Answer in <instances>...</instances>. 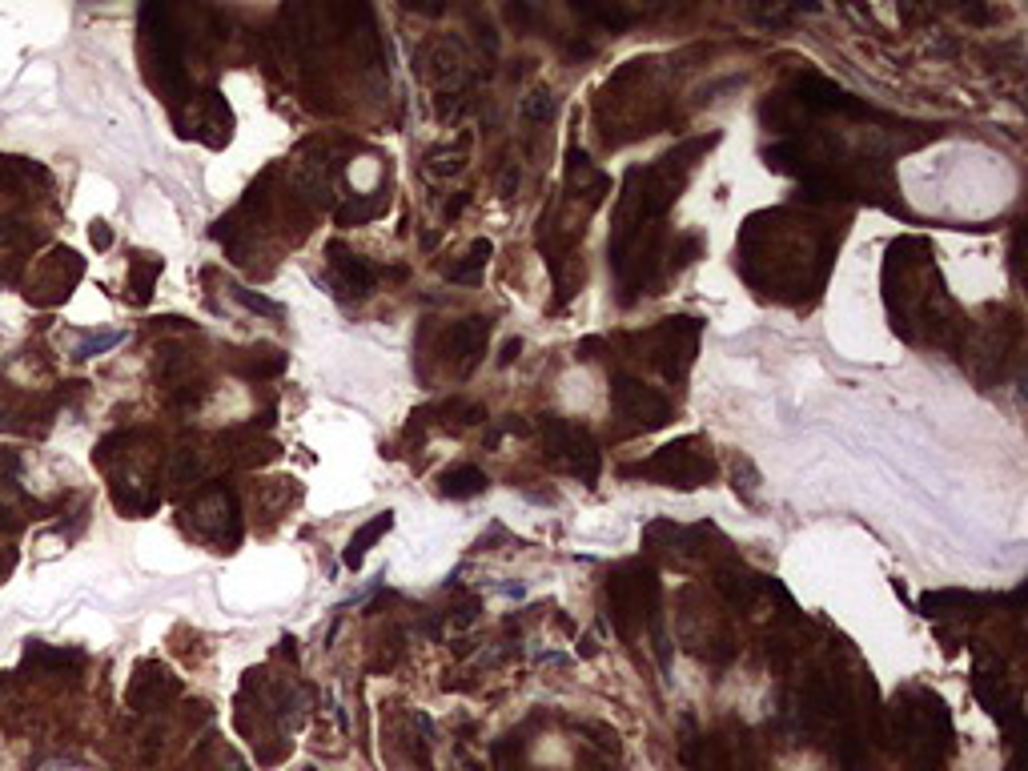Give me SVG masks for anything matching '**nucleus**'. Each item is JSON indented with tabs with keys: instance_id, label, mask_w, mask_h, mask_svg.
I'll return each instance as SVG.
<instances>
[{
	"instance_id": "f257e3e1",
	"label": "nucleus",
	"mask_w": 1028,
	"mask_h": 771,
	"mask_svg": "<svg viewBox=\"0 0 1028 771\" xmlns=\"http://www.w3.org/2000/svg\"><path fill=\"white\" fill-rule=\"evenodd\" d=\"M623 474H655V478H663L667 486L695 490V486H703V482L715 474V466H711V454L703 450L699 438H679V442L663 446L651 462L623 466Z\"/></svg>"
},
{
	"instance_id": "f03ea898",
	"label": "nucleus",
	"mask_w": 1028,
	"mask_h": 771,
	"mask_svg": "<svg viewBox=\"0 0 1028 771\" xmlns=\"http://www.w3.org/2000/svg\"><path fill=\"white\" fill-rule=\"evenodd\" d=\"M539 430H543V442H547V454H551V458L567 462L583 482H595V478H599V466H603V462H599V446H595V438H591L587 430L563 422L559 414H543Z\"/></svg>"
},
{
	"instance_id": "7ed1b4c3",
	"label": "nucleus",
	"mask_w": 1028,
	"mask_h": 771,
	"mask_svg": "<svg viewBox=\"0 0 1028 771\" xmlns=\"http://www.w3.org/2000/svg\"><path fill=\"white\" fill-rule=\"evenodd\" d=\"M611 406L643 430H659V426L671 422V402L663 394H655L651 386H643L639 378H631V374L611 378Z\"/></svg>"
},
{
	"instance_id": "20e7f679",
	"label": "nucleus",
	"mask_w": 1028,
	"mask_h": 771,
	"mask_svg": "<svg viewBox=\"0 0 1028 771\" xmlns=\"http://www.w3.org/2000/svg\"><path fill=\"white\" fill-rule=\"evenodd\" d=\"M169 695H177V675H173L165 663H141L137 675L129 679L125 703H129L133 711H153V707H161Z\"/></svg>"
},
{
	"instance_id": "39448f33",
	"label": "nucleus",
	"mask_w": 1028,
	"mask_h": 771,
	"mask_svg": "<svg viewBox=\"0 0 1028 771\" xmlns=\"http://www.w3.org/2000/svg\"><path fill=\"white\" fill-rule=\"evenodd\" d=\"M330 262H334V270L342 274V286H346V290H354V294H370V286L382 278V270H378V266H370L366 257L346 253L338 241H330Z\"/></svg>"
},
{
	"instance_id": "423d86ee",
	"label": "nucleus",
	"mask_w": 1028,
	"mask_h": 771,
	"mask_svg": "<svg viewBox=\"0 0 1028 771\" xmlns=\"http://www.w3.org/2000/svg\"><path fill=\"white\" fill-rule=\"evenodd\" d=\"M800 101L804 105H812V109H840V113H868L852 93H844V89H836L832 81H820V77H804L800 81Z\"/></svg>"
},
{
	"instance_id": "0eeeda50",
	"label": "nucleus",
	"mask_w": 1028,
	"mask_h": 771,
	"mask_svg": "<svg viewBox=\"0 0 1028 771\" xmlns=\"http://www.w3.org/2000/svg\"><path fill=\"white\" fill-rule=\"evenodd\" d=\"M486 338H490V322H486V318H462V322L450 330L446 346H450L454 358H462L466 370H470V366L478 362V354L486 350Z\"/></svg>"
},
{
	"instance_id": "6e6552de",
	"label": "nucleus",
	"mask_w": 1028,
	"mask_h": 771,
	"mask_svg": "<svg viewBox=\"0 0 1028 771\" xmlns=\"http://www.w3.org/2000/svg\"><path fill=\"white\" fill-rule=\"evenodd\" d=\"M490 253H494V245H490L486 237H474L470 249L462 253V262L446 266V278H450V282H462V286H478V282H482V270H486V262H490Z\"/></svg>"
},
{
	"instance_id": "1a4fd4ad",
	"label": "nucleus",
	"mask_w": 1028,
	"mask_h": 771,
	"mask_svg": "<svg viewBox=\"0 0 1028 771\" xmlns=\"http://www.w3.org/2000/svg\"><path fill=\"white\" fill-rule=\"evenodd\" d=\"M972 607H980L976 595H964V591H932L920 599V611L928 619H944V615H976Z\"/></svg>"
},
{
	"instance_id": "9d476101",
	"label": "nucleus",
	"mask_w": 1028,
	"mask_h": 771,
	"mask_svg": "<svg viewBox=\"0 0 1028 771\" xmlns=\"http://www.w3.org/2000/svg\"><path fill=\"white\" fill-rule=\"evenodd\" d=\"M390 527H394V514H390V510H386V514H378V519H370V523L350 539V547H346V555H342V559H346V567H362L366 551H370V547H374Z\"/></svg>"
},
{
	"instance_id": "9b49d317",
	"label": "nucleus",
	"mask_w": 1028,
	"mask_h": 771,
	"mask_svg": "<svg viewBox=\"0 0 1028 771\" xmlns=\"http://www.w3.org/2000/svg\"><path fill=\"white\" fill-rule=\"evenodd\" d=\"M486 490V474L478 466H454L442 474V494L446 498H474Z\"/></svg>"
},
{
	"instance_id": "f8f14e48",
	"label": "nucleus",
	"mask_w": 1028,
	"mask_h": 771,
	"mask_svg": "<svg viewBox=\"0 0 1028 771\" xmlns=\"http://www.w3.org/2000/svg\"><path fill=\"white\" fill-rule=\"evenodd\" d=\"M715 587L727 595V603H735V607H747V603L755 599V591H759V579H751L747 571H719Z\"/></svg>"
},
{
	"instance_id": "ddd939ff",
	"label": "nucleus",
	"mask_w": 1028,
	"mask_h": 771,
	"mask_svg": "<svg viewBox=\"0 0 1028 771\" xmlns=\"http://www.w3.org/2000/svg\"><path fill=\"white\" fill-rule=\"evenodd\" d=\"M25 659H29L33 667H45V671H73V667H81V655H77V651H53V647H45V643H33V647L25 651Z\"/></svg>"
},
{
	"instance_id": "4468645a",
	"label": "nucleus",
	"mask_w": 1028,
	"mask_h": 771,
	"mask_svg": "<svg viewBox=\"0 0 1028 771\" xmlns=\"http://www.w3.org/2000/svg\"><path fill=\"white\" fill-rule=\"evenodd\" d=\"M462 153H466V137H458V145H454V149H434V153L426 157V169H430L434 177L458 173V169H462Z\"/></svg>"
},
{
	"instance_id": "2eb2a0df",
	"label": "nucleus",
	"mask_w": 1028,
	"mask_h": 771,
	"mask_svg": "<svg viewBox=\"0 0 1028 771\" xmlns=\"http://www.w3.org/2000/svg\"><path fill=\"white\" fill-rule=\"evenodd\" d=\"M575 13H579V17H587V21H595V25H607V29H627V25H631V13H623V9H591V5H575Z\"/></svg>"
},
{
	"instance_id": "dca6fc26",
	"label": "nucleus",
	"mask_w": 1028,
	"mask_h": 771,
	"mask_svg": "<svg viewBox=\"0 0 1028 771\" xmlns=\"http://www.w3.org/2000/svg\"><path fill=\"white\" fill-rule=\"evenodd\" d=\"M551 113H555V93H551V89H535V93L523 101V117L535 121V125L547 121Z\"/></svg>"
},
{
	"instance_id": "f3484780",
	"label": "nucleus",
	"mask_w": 1028,
	"mask_h": 771,
	"mask_svg": "<svg viewBox=\"0 0 1028 771\" xmlns=\"http://www.w3.org/2000/svg\"><path fill=\"white\" fill-rule=\"evenodd\" d=\"M233 294H237V302H241V306H249L253 314H270V318H282V314H286L278 302H270V298H262V294H249V290H241V286H237Z\"/></svg>"
},
{
	"instance_id": "a211bd4d",
	"label": "nucleus",
	"mask_w": 1028,
	"mask_h": 771,
	"mask_svg": "<svg viewBox=\"0 0 1028 771\" xmlns=\"http://www.w3.org/2000/svg\"><path fill=\"white\" fill-rule=\"evenodd\" d=\"M157 270H161V262L153 257V262H145L141 270H137V286H133V298L137 302H149V290H153V278H157Z\"/></svg>"
},
{
	"instance_id": "6ab92c4d",
	"label": "nucleus",
	"mask_w": 1028,
	"mask_h": 771,
	"mask_svg": "<svg viewBox=\"0 0 1028 771\" xmlns=\"http://www.w3.org/2000/svg\"><path fill=\"white\" fill-rule=\"evenodd\" d=\"M193 470H197V454H193V450H181L177 462H173V482H189Z\"/></svg>"
},
{
	"instance_id": "aec40b11",
	"label": "nucleus",
	"mask_w": 1028,
	"mask_h": 771,
	"mask_svg": "<svg viewBox=\"0 0 1028 771\" xmlns=\"http://www.w3.org/2000/svg\"><path fill=\"white\" fill-rule=\"evenodd\" d=\"M89 237H93V245H97V249H109V245H113V229H109L105 221H93Z\"/></svg>"
},
{
	"instance_id": "412c9836",
	"label": "nucleus",
	"mask_w": 1028,
	"mask_h": 771,
	"mask_svg": "<svg viewBox=\"0 0 1028 771\" xmlns=\"http://www.w3.org/2000/svg\"><path fill=\"white\" fill-rule=\"evenodd\" d=\"M519 350H523V338H506V342H502V354H498V366H510L514 358H519Z\"/></svg>"
},
{
	"instance_id": "4be33fe9",
	"label": "nucleus",
	"mask_w": 1028,
	"mask_h": 771,
	"mask_svg": "<svg viewBox=\"0 0 1028 771\" xmlns=\"http://www.w3.org/2000/svg\"><path fill=\"white\" fill-rule=\"evenodd\" d=\"M466 205H470V193H458V197H454V201H450V205H446V217H454V213H462V209H466Z\"/></svg>"
},
{
	"instance_id": "5701e85b",
	"label": "nucleus",
	"mask_w": 1028,
	"mask_h": 771,
	"mask_svg": "<svg viewBox=\"0 0 1028 771\" xmlns=\"http://www.w3.org/2000/svg\"><path fill=\"white\" fill-rule=\"evenodd\" d=\"M306 771H314V767H306Z\"/></svg>"
}]
</instances>
